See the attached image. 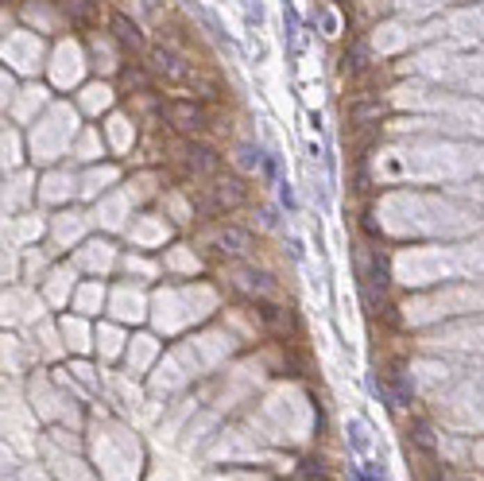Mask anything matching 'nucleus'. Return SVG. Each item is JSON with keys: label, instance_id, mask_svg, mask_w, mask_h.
<instances>
[{"label": "nucleus", "instance_id": "6e6552de", "mask_svg": "<svg viewBox=\"0 0 484 481\" xmlns=\"http://www.w3.org/2000/svg\"><path fill=\"white\" fill-rule=\"evenodd\" d=\"M395 381V404H411V384L403 381V372H392Z\"/></svg>", "mask_w": 484, "mask_h": 481}, {"label": "nucleus", "instance_id": "7ed1b4c3", "mask_svg": "<svg viewBox=\"0 0 484 481\" xmlns=\"http://www.w3.org/2000/svg\"><path fill=\"white\" fill-rule=\"evenodd\" d=\"M113 31H117V39H120L124 47H132V51H140V47H144V36H140V28H136L128 16H120V12L113 16Z\"/></svg>", "mask_w": 484, "mask_h": 481}, {"label": "nucleus", "instance_id": "f257e3e1", "mask_svg": "<svg viewBox=\"0 0 484 481\" xmlns=\"http://www.w3.org/2000/svg\"><path fill=\"white\" fill-rule=\"evenodd\" d=\"M167 113H170V120H175L182 132H197V128L206 125V113L197 109V105H190V101H175Z\"/></svg>", "mask_w": 484, "mask_h": 481}, {"label": "nucleus", "instance_id": "f03ea898", "mask_svg": "<svg viewBox=\"0 0 484 481\" xmlns=\"http://www.w3.org/2000/svg\"><path fill=\"white\" fill-rule=\"evenodd\" d=\"M217 245H221V253H229V256H248L252 253V237L244 233V229H236V226H225L221 233H217Z\"/></svg>", "mask_w": 484, "mask_h": 481}, {"label": "nucleus", "instance_id": "1a4fd4ad", "mask_svg": "<svg viewBox=\"0 0 484 481\" xmlns=\"http://www.w3.org/2000/svg\"><path fill=\"white\" fill-rule=\"evenodd\" d=\"M236 155H241V167H256L264 159L260 148H252V144H241V152H236Z\"/></svg>", "mask_w": 484, "mask_h": 481}, {"label": "nucleus", "instance_id": "9b49d317", "mask_svg": "<svg viewBox=\"0 0 484 481\" xmlns=\"http://www.w3.org/2000/svg\"><path fill=\"white\" fill-rule=\"evenodd\" d=\"M430 481H458V478H453L449 470H434V478H430Z\"/></svg>", "mask_w": 484, "mask_h": 481}, {"label": "nucleus", "instance_id": "20e7f679", "mask_svg": "<svg viewBox=\"0 0 484 481\" xmlns=\"http://www.w3.org/2000/svg\"><path fill=\"white\" fill-rule=\"evenodd\" d=\"M186 164L194 167L197 175H213L217 171V155L209 148H186Z\"/></svg>", "mask_w": 484, "mask_h": 481}, {"label": "nucleus", "instance_id": "9d476101", "mask_svg": "<svg viewBox=\"0 0 484 481\" xmlns=\"http://www.w3.org/2000/svg\"><path fill=\"white\" fill-rule=\"evenodd\" d=\"M360 481H380V470L376 466H360Z\"/></svg>", "mask_w": 484, "mask_h": 481}, {"label": "nucleus", "instance_id": "423d86ee", "mask_svg": "<svg viewBox=\"0 0 484 481\" xmlns=\"http://www.w3.org/2000/svg\"><path fill=\"white\" fill-rule=\"evenodd\" d=\"M159 70H167L170 78H186V66H182V58L179 55H170V51H159Z\"/></svg>", "mask_w": 484, "mask_h": 481}, {"label": "nucleus", "instance_id": "39448f33", "mask_svg": "<svg viewBox=\"0 0 484 481\" xmlns=\"http://www.w3.org/2000/svg\"><path fill=\"white\" fill-rule=\"evenodd\" d=\"M236 283H241L244 291H264V295L275 287V283H271L264 272H252V268H241V272H236Z\"/></svg>", "mask_w": 484, "mask_h": 481}, {"label": "nucleus", "instance_id": "0eeeda50", "mask_svg": "<svg viewBox=\"0 0 484 481\" xmlns=\"http://www.w3.org/2000/svg\"><path fill=\"white\" fill-rule=\"evenodd\" d=\"M414 443H419L426 454H434V446H438V443H434V431H430V423H414Z\"/></svg>", "mask_w": 484, "mask_h": 481}]
</instances>
